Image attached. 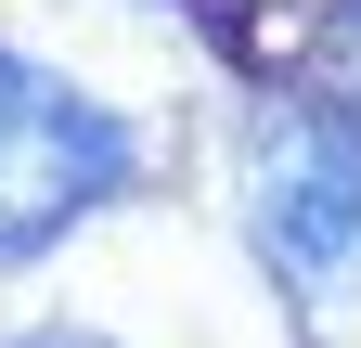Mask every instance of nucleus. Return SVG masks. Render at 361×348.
<instances>
[{"instance_id": "1", "label": "nucleus", "mask_w": 361, "mask_h": 348, "mask_svg": "<svg viewBox=\"0 0 361 348\" xmlns=\"http://www.w3.org/2000/svg\"><path fill=\"white\" fill-rule=\"evenodd\" d=\"M129 168H142V142L116 104H90L39 52H0V258H39L90 206H116Z\"/></svg>"}, {"instance_id": "2", "label": "nucleus", "mask_w": 361, "mask_h": 348, "mask_svg": "<svg viewBox=\"0 0 361 348\" xmlns=\"http://www.w3.org/2000/svg\"><path fill=\"white\" fill-rule=\"evenodd\" d=\"M245 232L284 284H336L361 258V116L348 104H271L245 129Z\"/></svg>"}, {"instance_id": "3", "label": "nucleus", "mask_w": 361, "mask_h": 348, "mask_svg": "<svg viewBox=\"0 0 361 348\" xmlns=\"http://www.w3.org/2000/svg\"><path fill=\"white\" fill-rule=\"evenodd\" d=\"M336 65L361 77V0H348V13H336Z\"/></svg>"}, {"instance_id": "4", "label": "nucleus", "mask_w": 361, "mask_h": 348, "mask_svg": "<svg viewBox=\"0 0 361 348\" xmlns=\"http://www.w3.org/2000/svg\"><path fill=\"white\" fill-rule=\"evenodd\" d=\"M26 348H104V335H78V323H52V335H26Z\"/></svg>"}]
</instances>
